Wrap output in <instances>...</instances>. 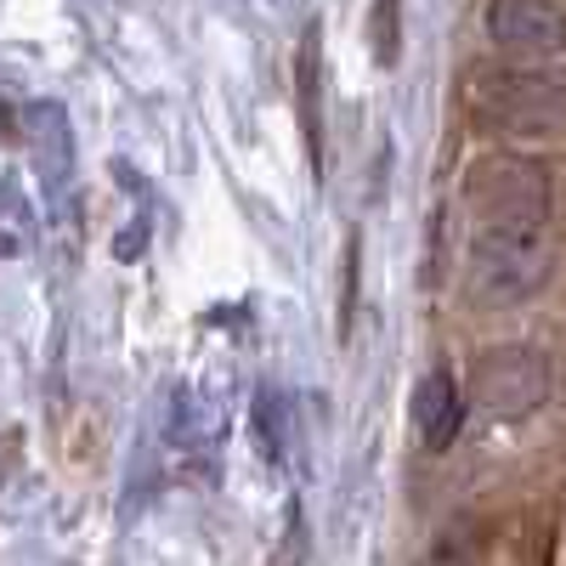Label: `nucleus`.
I'll use <instances>...</instances> for the list:
<instances>
[{
  "mask_svg": "<svg viewBox=\"0 0 566 566\" xmlns=\"http://www.w3.org/2000/svg\"><path fill=\"white\" fill-rule=\"evenodd\" d=\"M549 221H482L470 239V295L488 312H515L555 283Z\"/></svg>",
  "mask_w": 566,
  "mask_h": 566,
  "instance_id": "f257e3e1",
  "label": "nucleus"
},
{
  "mask_svg": "<svg viewBox=\"0 0 566 566\" xmlns=\"http://www.w3.org/2000/svg\"><path fill=\"white\" fill-rule=\"evenodd\" d=\"M464 108L493 136H555L566 130V80L538 63H476L464 80Z\"/></svg>",
  "mask_w": 566,
  "mask_h": 566,
  "instance_id": "f03ea898",
  "label": "nucleus"
},
{
  "mask_svg": "<svg viewBox=\"0 0 566 566\" xmlns=\"http://www.w3.org/2000/svg\"><path fill=\"white\" fill-rule=\"evenodd\" d=\"M464 205L482 221H549L555 170H549V159L522 154V148L482 154L464 170Z\"/></svg>",
  "mask_w": 566,
  "mask_h": 566,
  "instance_id": "7ed1b4c3",
  "label": "nucleus"
},
{
  "mask_svg": "<svg viewBox=\"0 0 566 566\" xmlns=\"http://www.w3.org/2000/svg\"><path fill=\"white\" fill-rule=\"evenodd\" d=\"M549 391H555V368L527 340L493 346V352L476 357V368H470V397H476V408L493 413V419H527L549 402Z\"/></svg>",
  "mask_w": 566,
  "mask_h": 566,
  "instance_id": "20e7f679",
  "label": "nucleus"
},
{
  "mask_svg": "<svg viewBox=\"0 0 566 566\" xmlns=\"http://www.w3.org/2000/svg\"><path fill=\"white\" fill-rule=\"evenodd\" d=\"M488 40L499 52L522 57V63H544L566 52V12L560 0H488Z\"/></svg>",
  "mask_w": 566,
  "mask_h": 566,
  "instance_id": "39448f33",
  "label": "nucleus"
},
{
  "mask_svg": "<svg viewBox=\"0 0 566 566\" xmlns=\"http://www.w3.org/2000/svg\"><path fill=\"white\" fill-rule=\"evenodd\" d=\"M459 424H464V391L453 380V368H431L413 386V431H419V448L424 453L453 448Z\"/></svg>",
  "mask_w": 566,
  "mask_h": 566,
  "instance_id": "423d86ee",
  "label": "nucleus"
},
{
  "mask_svg": "<svg viewBox=\"0 0 566 566\" xmlns=\"http://www.w3.org/2000/svg\"><path fill=\"white\" fill-rule=\"evenodd\" d=\"M301 119H306L312 159L323 165V154H317V142H323V125H317V29L301 34Z\"/></svg>",
  "mask_w": 566,
  "mask_h": 566,
  "instance_id": "0eeeda50",
  "label": "nucleus"
},
{
  "mask_svg": "<svg viewBox=\"0 0 566 566\" xmlns=\"http://www.w3.org/2000/svg\"><path fill=\"white\" fill-rule=\"evenodd\" d=\"M374 57L397 63V0H374Z\"/></svg>",
  "mask_w": 566,
  "mask_h": 566,
  "instance_id": "6e6552de",
  "label": "nucleus"
},
{
  "mask_svg": "<svg viewBox=\"0 0 566 566\" xmlns=\"http://www.w3.org/2000/svg\"><path fill=\"white\" fill-rule=\"evenodd\" d=\"M255 442H261V453H266V459H283V437H277V397H272V391H261V397H255Z\"/></svg>",
  "mask_w": 566,
  "mask_h": 566,
  "instance_id": "1a4fd4ad",
  "label": "nucleus"
}]
</instances>
